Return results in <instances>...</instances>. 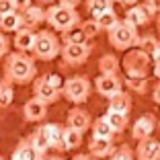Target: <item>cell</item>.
<instances>
[{"instance_id":"d6986e66","label":"cell","mask_w":160,"mask_h":160,"mask_svg":"<svg viewBox=\"0 0 160 160\" xmlns=\"http://www.w3.org/2000/svg\"><path fill=\"white\" fill-rule=\"evenodd\" d=\"M10 160H43V154L33 148V144L29 142V138H25L19 146L14 148Z\"/></svg>"},{"instance_id":"277c9868","label":"cell","mask_w":160,"mask_h":160,"mask_svg":"<svg viewBox=\"0 0 160 160\" xmlns=\"http://www.w3.org/2000/svg\"><path fill=\"white\" fill-rule=\"evenodd\" d=\"M62 52V43L58 39V35L49 29H41L37 31V37H35V45L31 49L35 60H41V62H52L60 56Z\"/></svg>"},{"instance_id":"f1b7e54d","label":"cell","mask_w":160,"mask_h":160,"mask_svg":"<svg viewBox=\"0 0 160 160\" xmlns=\"http://www.w3.org/2000/svg\"><path fill=\"white\" fill-rule=\"evenodd\" d=\"M113 8V0H86V10L90 17H99L101 12Z\"/></svg>"},{"instance_id":"d590c367","label":"cell","mask_w":160,"mask_h":160,"mask_svg":"<svg viewBox=\"0 0 160 160\" xmlns=\"http://www.w3.org/2000/svg\"><path fill=\"white\" fill-rule=\"evenodd\" d=\"M14 8V0H0V14H6V12H12Z\"/></svg>"},{"instance_id":"e0dca14e","label":"cell","mask_w":160,"mask_h":160,"mask_svg":"<svg viewBox=\"0 0 160 160\" xmlns=\"http://www.w3.org/2000/svg\"><path fill=\"white\" fill-rule=\"evenodd\" d=\"M35 37H37V31H35V29L23 27L14 33L12 45L17 47V52H31L33 45H35Z\"/></svg>"},{"instance_id":"5b68a950","label":"cell","mask_w":160,"mask_h":160,"mask_svg":"<svg viewBox=\"0 0 160 160\" xmlns=\"http://www.w3.org/2000/svg\"><path fill=\"white\" fill-rule=\"evenodd\" d=\"M62 86H64V80L58 74H43L33 80V97L41 99L47 105H52L56 101H60Z\"/></svg>"},{"instance_id":"8fae6325","label":"cell","mask_w":160,"mask_h":160,"mask_svg":"<svg viewBox=\"0 0 160 160\" xmlns=\"http://www.w3.org/2000/svg\"><path fill=\"white\" fill-rule=\"evenodd\" d=\"M23 117L31 123H39L47 117V103H43L41 99L33 97L23 105Z\"/></svg>"},{"instance_id":"f6af8a7d","label":"cell","mask_w":160,"mask_h":160,"mask_svg":"<svg viewBox=\"0 0 160 160\" xmlns=\"http://www.w3.org/2000/svg\"><path fill=\"white\" fill-rule=\"evenodd\" d=\"M156 25H158V31H160V14H156Z\"/></svg>"},{"instance_id":"ba28073f","label":"cell","mask_w":160,"mask_h":160,"mask_svg":"<svg viewBox=\"0 0 160 160\" xmlns=\"http://www.w3.org/2000/svg\"><path fill=\"white\" fill-rule=\"evenodd\" d=\"M90 52H92V45H90L88 41L84 43H64L62 45V60H64V64H68V66H82L86 60H88Z\"/></svg>"},{"instance_id":"2e32d148","label":"cell","mask_w":160,"mask_h":160,"mask_svg":"<svg viewBox=\"0 0 160 160\" xmlns=\"http://www.w3.org/2000/svg\"><path fill=\"white\" fill-rule=\"evenodd\" d=\"M113 142H111V138H97L92 136L88 142V154L94 156V158H107V156L113 154Z\"/></svg>"},{"instance_id":"4316f807","label":"cell","mask_w":160,"mask_h":160,"mask_svg":"<svg viewBox=\"0 0 160 160\" xmlns=\"http://www.w3.org/2000/svg\"><path fill=\"white\" fill-rule=\"evenodd\" d=\"M14 99V90H12V82L8 78H0V109H6L12 105Z\"/></svg>"},{"instance_id":"f35d334b","label":"cell","mask_w":160,"mask_h":160,"mask_svg":"<svg viewBox=\"0 0 160 160\" xmlns=\"http://www.w3.org/2000/svg\"><path fill=\"white\" fill-rule=\"evenodd\" d=\"M152 99H154L156 105H160V82L154 86V90H152Z\"/></svg>"},{"instance_id":"3957f363","label":"cell","mask_w":160,"mask_h":160,"mask_svg":"<svg viewBox=\"0 0 160 160\" xmlns=\"http://www.w3.org/2000/svg\"><path fill=\"white\" fill-rule=\"evenodd\" d=\"M107 37H109V45L119 49V52H127L132 47L138 45L140 41V33H138V27L132 25L129 21H119L113 29L107 31Z\"/></svg>"},{"instance_id":"7c38bea8","label":"cell","mask_w":160,"mask_h":160,"mask_svg":"<svg viewBox=\"0 0 160 160\" xmlns=\"http://www.w3.org/2000/svg\"><path fill=\"white\" fill-rule=\"evenodd\" d=\"M66 125L68 127H74L78 132H88L90 125H92V117H90L88 111H84L82 107H74L68 111V117H66Z\"/></svg>"},{"instance_id":"1f68e13d","label":"cell","mask_w":160,"mask_h":160,"mask_svg":"<svg viewBox=\"0 0 160 160\" xmlns=\"http://www.w3.org/2000/svg\"><path fill=\"white\" fill-rule=\"evenodd\" d=\"M80 29H82V33H84V35H86V37H88V39H94V37H97V35L101 33V31H103V29L99 27V23H97V21H94V19L82 21V23H80Z\"/></svg>"},{"instance_id":"f546056e","label":"cell","mask_w":160,"mask_h":160,"mask_svg":"<svg viewBox=\"0 0 160 160\" xmlns=\"http://www.w3.org/2000/svg\"><path fill=\"white\" fill-rule=\"evenodd\" d=\"M125 84L129 90H133V92H140L144 94L148 90V78H138V76H127L125 78Z\"/></svg>"},{"instance_id":"52a82bcc","label":"cell","mask_w":160,"mask_h":160,"mask_svg":"<svg viewBox=\"0 0 160 160\" xmlns=\"http://www.w3.org/2000/svg\"><path fill=\"white\" fill-rule=\"evenodd\" d=\"M90 90H92V84L86 76H70L68 80H64V86H62V94L74 105L86 103Z\"/></svg>"},{"instance_id":"44dd1931","label":"cell","mask_w":160,"mask_h":160,"mask_svg":"<svg viewBox=\"0 0 160 160\" xmlns=\"http://www.w3.org/2000/svg\"><path fill=\"white\" fill-rule=\"evenodd\" d=\"M109 109L129 115V111H132V99H129V94H127L125 90H121V92H117L115 97H111V99H109Z\"/></svg>"},{"instance_id":"7402d4cb","label":"cell","mask_w":160,"mask_h":160,"mask_svg":"<svg viewBox=\"0 0 160 160\" xmlns=\"http://www.w3.org/2000/svg\"><path fill=\"white\" fill-rule=\"evenodd\" d=\"M82 136L84 133L74 129V127H64V136H62V144H64V150H76V148L82 146Z\"/></svg>"},{"instance_id":"74e56055","label":"cell","mask_w":160,"mask_h":160,"mask_svg":"<svg viewBox=\"0 0 160 160\" xmlns=\"http://www.w3.org/2000/svg\"><path fill=\"white\" fill-rule=\"evenodd\" d=\"M146 4L152 8L154 14H160V0H146Z\"/></svg>"},{"instance_id":"9a60e30c","label":"cell","mask_w":160,"mask_h":160,"mask_svg":"<svg viewBox=\"0 0 160 160\" xmlns=\"http://www.w3.org/2000/svg\"><path fill=\"white\" fill-rule=\"evenodd\" d=\"M136 156H138V160H160V142L154 140L152 136L140 140Z\"/></svg>"},{"instance_id":"7dc6e473","label":"cell","mask_w":160,"mask_h":160,"mask_svg":"<svg viewBox=\"0 0 160 160\" xmlns=\"http://www.w3.org/2000/svg\"><path fill=\"white\" fill-rule=\"evenodd\" d=\"M0 160H4V158H2V156H0Z\"/></svg>"},{"instance_id":"b9f144b4","label":"cell","mask_w":160,"mask_h":160,"mask_svg":"<svg viewBox=\"0 0 160 160\" xmlns=\"http://www.w3.org/2000/svg\"><path fill=\"white\" fill-rule=\"evenodd\" d=\"M72 160H97V158H94V156H86V154H78V156H74V158H72Z\"/></svg>"},{"instance_id":"ee69618b","label":"cell","mask_w":160,"mask_h":160,"mask_svg":"<svg viewBox=\"0 0 160 160\" xmlns=\"http://www.w3.org/2000/svg\"><path fill=\"white\" fill-rule=\"evenodd\" d=\"M39 2H41V4H53L56 0H39Z\"/></svg>"},{"instance_id":"60d3db41","label":"cell","mask_w":160,"mask_h":160,"mask_svg":"<svg viewBox=\"0 0 160 160\" xmlns=\"http://www.w3.org/2000/svg\"><path fill=\"white\" fill-rule=\"evenodd\" d=\"M58 2H60V4H66V6H74V8H76L82 0H58Z\"/></svg>"},{"instance_id":"6da1fadb","label":"cell","mask_w":160,"mask_h":160,"mask_svg":"<svg viewBox=\"0 0 160 160\" xmlns=\"http://www.w3.org/2000/svg\"><path fill=\"white\" fill-rule=\"evenodd\" d=\"M4 78L12 84H29L37 78V66L33 58H29L27 52H12L6 53L4 60Z\"/></svg>"},{"instance_id":"83f0119b","label":"cell","mask_w":160,"mask_h":160,"mask_svg":"<svg viewBox=\"0 0 160 160\" xmlns=\"http://www.w3.org/2000/svg\"><path fill=\"white\" fill-rule=\"evenodd\" d=\"M92 19L97 21V23H99V27L103 29V31H109V29H113L115 25H117L119 21H121L113 8H111V10H105V12H101L99 17H92Z\"/></svg>"},{"instance_id":"ffe728a7","label":"cell","mask_w":160,"mask_h":160,"mask_svg":"<svg viewBox=\"0 0 160 160\" xmlns=\"http://www.w3.org/2000/svg\"><path fill=\"white\" fill-rule=\"evenodd\" d=\"M23 21H25V27L37 29L39 25L45 23V10H43L41 6H29L23 12Z\"/></svg>"},{"instance_id":"484cf974","label":"cell","mask_w":160,"mask_h":160,"mask_svg":"<svg viewBox=\"0 0 160 160\" xmlns=\"http://www.w3.org/2000/svg\"><path fill=\"white\" fill-rule=\"evenodd\" d=\"M119 68H121V64L113 53H105L99 60V70L103 74H119Z\"/></svg>"},{"instance_id":"ab89813d","label":"cell","mask_w":160,"mask_h":160,"mask_svg":"<svg viewBox=\"0 0 160 160\" xmlns=\"http://www.w3.org/2000/svg\"><path fill=\"white\" fill-rule=\"evenodd\" d=\"M154 74H156V78L160 80V53L154 58Z\"/></svg>"},{"instance_id":"bcb514c9","label":"cell","mask_w":160,"mask_h":160,"mask_svg":"<svg viewBox=\"0 0 160 160\" xmlns=\"http://www.w3.org/2000/svg\"><path fill=\"white\" fill-rule=\"evenodd\" d=\"M43 160H62L60 156H52V158H43Z\"/></svg>"},{"instance_id":"d6a6232c","label":"cell","mask_w":160,"mask_h":160,"mask_svg":"<svg viewBox=\"0 0 160 160\" xmlns=\"http://www.w3.org/2000/svg\"><path fill=\"white\" fill-rule=\"evenodd\" d=\"M27 138H29V142L33 144V148H35L37 152H41V154H45V152L49 150V144H47V140H45V138H43V136H41L39 132H33L31 136H27Z\"/></svg>"},{"instance_id":"30bf717a","label":"cell","mask_w":160,"mask_h":160,"mask_svg":"<svg viewBox=\"0 0 160 160\" xmlns=\"http://www.w3.org/2000/svg\"><path fill=\"white\" fill-rule=\"evenodd\" d=\"M156 129V117L152 113H146L142 115V117H138L136 121H133L132 125V138L133 140H144V138H150L152 133H154Z\"/></svg>"},{"instance_id":"c3c4849f","label":"cell","mask_w":160,"mask_h":160,"mask_svg":"<svg viewBox=\"0 0 160 160\" xmlns=\"http://www.w3.org/2000/svg\"><path fill=\"white\" fill-rule=\"evenodd\" d=\"M158 123H160V121H158Z\"/></svg>"},{"instance_id":"8d00e7d4","label":"cell","mask_w":160,"mask_h":160,"mask_svg":"<svg viewBox=\"0 0 160 160\" xmlns=\"http://www.w3.org/2000/svg\"><path fill=\"white\" fill-rule=\"evenodd\" d=\"M29 6H33V0H14V8L19 12H25Z\"/></svg>"},{"instance_id":"5bb4252c","label":"cell","mask_w":160,"mask_h":160,"mask_svg":"<svg viewBox=\"0 0 160 160\" xmlns=\"http://www.w3.org/2000/svg\"><path fill=\"white\" fill-rule=\"evenodd\" d=\"M37 132L47 140L49 148H53V150H64V144H62L64 127H60L58 123H41V125L37 127Z\"/></svg>"},{"instance_id":"7a4b0ae2","label":"cell","mask_w":160,"mask_h":160,"mask_svg":"<svg viewBox=\"0 0 160 160\" xmlns=\"http://www.w3.org/2000/svg\"><path fill=\"white\" fill-rule=\"evenodd\" d=\"M45 23L58 31V33H66L72 29L80 27V14L74 6H66V4H49V8L45 10Z\"/></svg>"},{"instance_id":"e575fe53","label":"cell","mask_w":160,"mask_h":160,"mask_svg":"<svg viewBox=\"0 0 160 160\" xmlns=\"http://www.w3.org/2000/svg\"><path fill=\"white\" fill-rule=\"evenodd\" d=\"M8 47H10V39L4 35V31H0V58H4L8 53Z\"/></svg>"},{"instance_id":"7bdbcfd3","label":"cell","mask_w":160,"mask_h":160,"mask_svg":"<svg viewBox=\"0 0 160 160\" xmlns=\"http://www.w3.org/2000/svg\"><path fill=\"white\" fill-rule=\"evenodd\" d=\"M119 4H125V6H132V4H138L140 0H117Z\"/></svg>"},{"instance_id":"9c48e42d","label":"cell","mask_w":160,"mask_h":160,"mask_svg":"<svg viewBox=\"0 0 160 160\" xmlns=\"http://www.w3.org/2000/svg\"><path fill=\"white\" fill-rule=\"evenodd\" d=\"M94 90L105 99H111L123 90V80L119 78V74H103L101 72L94 80Z\"/></svg>"},{"instance_id":"603a6c76","label":"cell","mask_w":160,"mask_h":160,"mask_svg":"<svg viewBox=\"0 0 160 160\" xmlns=\"http://www.w3.org/2000/svg\"><path fill=\"white\" fill-rule=\"evenodd\" d=\"M105 119L109 121V125L113 127V132H115V133H121L123 129L127 127V123H129V119H127V115H125V113H119V111H111V109L107 111Z\"/></svg>"},{"instance_id":"4dcf8cb0","label":"cell","mask_w":160,"mask_h":160,"mask_svg":"<svg viewBox=\"0 0 160 160\" xmlns=\"http://www.w3.org/2000/svg\"><path fill=\"white\" fill-rule=\"evenodd\" d=\"M62 41L64 43H84V41H88V37L82 33L80 27H76V29H72V31L62 33Z\"/></svg>"},{"instance_id":"4fadbf2b","label":"cell","mask_w":160,"mask_h":160,"mask_svg":"<svg viewBox=\"0 0 160 160\" xmlns=\"http://www.w3.org/2000/svg\"><path fill=\"white\" fill-rule=\"evenodd\" d=\"M152 17H156L152 12V8L148 4H132L129 8L125 10V21H129L136 27H144L152 21Z\"/></svg>"},{"instance_id":"8992f818","label":"cell","mask_w":160,"mask_h":160,"mask_svg":"<svg viewBox=\"0 0 160 160\" xmlns=\"http://www.w3.org/2000/svg\"><path fill=\"white\" fill-rule=\"evenodd\" d=\"M152 62H154V58L148 56L144 49H140V47H136V49H133V47H132V52H127V53H125V58H123L121 68L127 72V76L146 78Z\"/></svg>"},{"instance_id":"d4e9b609","label":"cell","mask_w":160,"mask_h":160,"mask_svg":"<svg viewBox=\"0 0 160 160\" xmlns=\"http://www.w3.org/2000/svg\"><path fill=\"white\" fill-rule=\"evenodd\" d=\"M90 132H92V136H97V138H113L115 136L113 127L109 125V121L105 119V115L99 117V119H94L92 125H90Z\"/></svg>"},{"instance_id":"ac0fdd59","label":"cell","mask_w":160,"mask_h":160,"mask_svg":"<svg viewBox=\"0 0 160 160\" xmlns=\"http://www.w3.org/2000/svg\"><path fill=\"white\" fill-rule=\"evenodd\" d=\"M23 27H25L23 12L12 10V12L0 14V31H4V33H17V31L23 29Z\"/></svg>"},{"instance_id":"cb8c5ba5","label":"cell","mask_w":160,"mask_h":160,"mask_svg":"<svg viewBox=\"0 0 160 160\" xmlns=\"http://www.w3.org/2000/svg\"><path fill=\"white\" fill-rule=\"evenodd\" d=\"M140 49H144V52L148 53V56L156 58L160 53V41L158 37H154V35H144V37H140V41H138V45Z\"/></svg>"},{"instance_id":"836d02e7","label":"cell","mask_w":160,"mask_h":160,"mask_svg":"<svg viewBox=\"0 0 160 160\" xmlns=\"http://www.w3.org/2000/svg\"><path fill=\"white\" fill-rule=\"evenodd\" d=\"M111 160H133V152L132 148L127 146V144H123V146H119L117 150H113V154L109 156Z\"/></svg>"}]
</instances>
